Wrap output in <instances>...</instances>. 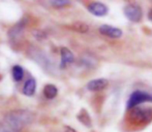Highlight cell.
<instances>
[{"instance_id": "obj_1", "label": "cell", "mask_w": 152, "mask_h": 132, "mask_svg": "<svg viewBox=\"0 0 152 132\" xmlns=\"http://www.w3.org/2000/svg\"><path fill=\"white\" fill-rule=\"evenodd\" d=\"M34 120V115L30 110H16L7 112L4 117V123L12 131L18 132L22 130L27 125L31 124Z\"/></svg>"}, {"instance_id": "obj_2", "label": "cell", "mask_w": 152, "mask_h": 132, "mask_svg": "<svg viewBox=\"0 0 152 132\" xmlns=\"http://www.w3.org/2000/svg\"><path fill=\"white\" fill-rule=\"evenodd\" d=\"M128 121L130 124L144 126L152 121V107H134L129 110Z\"/></svg>"}, {"instance_id": "obj_3", "label": "cell", "mask_w": 152, "mask_h": 132, "mask_svg": "<svg viewBox=\"0 0 152 132\" xmlns=\"http://www.w3.org/2000/svg\"><path fill=\"white\" fill-rule=\"evenodd\" d=\"M148 101L152 102V94L148 92H145V91L136 90L130 94L126 107H127V110H130L134 107H138L140 104Z\"/></svg>"}, {"instance_id": "obj_4", "label": "cell", "mask_w": 152, "mask_h": 132, "mask_svg": "<svg viewBox=\"0 0 152 132\" xmlns=\"http://www.w3.org/2000/svg\"><path fill=\"white\" fill-rule=\"evenodd\" d=\"M124 16L134 23H139L143 18L142 7L138 4L129 3L124 7Z\"/></svg>"}, {"instance_id": "obj_5", "label": "cell", "mask_w": 152, "mask_h": 132, "mask_svg": "<svg viewBox=\"0 0 152 132\" xmlns=\"http://www.w3.org/2000/svg\"><path fill=\"white\" fill-rule=\"evenodd\" d=\"M87 9L90 14L96 17H104L109 12L108 6L106 4L102 3V2H92L87 6Z\"/></svg>"}, {"instance_id": "obj_6", "label": "cell", "mask_w": 152, "mask_h": 132, "mask_svg": "<svg viewBox=\"0 0 152 132\" xmlns=\"http://www.w3.org/2000/svg\"><path fill=\"white\" fill-rule=\"evenodd\" d=\"M99 32L102 35L107 36V37L110 38H120L123 35V32L120 28H117V27L111 26V25H102L99 27Z\"/></svg>"}, {"instance_id": "obj_7", "label": "cell", "mask_w": 152, "mask_h": 132, "mask_svg": "<svg viewBox=\"0 0 152 132\" xmlns=\"http://www.w3.org/2000/svg\"><path fill=\"white\" fill-rule=\"evenodd\" d=\"M108 85L109 82L106 78H95V80H92L87 84V89L91 92H98V91L106 89Z\"/></svg>"}, {"instance_id": "obj_8", "label": "cell", "mask_w": 152, "mask_h": 132, "mask_svg": "<svg viewBox=\"0 0 152 132\" xmlns=\"http://www.w3.org/2000/svg\"><path fill=\"white\" fill-rule=\"evenodd\" d=\"M26 23H27V20L24 19V20H21L17 25H15V26L8 31V37H10L12 40H16L18 37H20L21 34H22V32L24 31L25 26H26Z\"/></svg>"}, {"instance_id": "obj_9", "label": "cell", "mask_w": 152, "mask_h": 132, "mask_svg": "<svg viewBox=\"0 0 152 132\" xmlns=\"http://www.w3.org/2000/svg\"><path fill=\"white\" fill-rule=\"evenodd\" d=\"M60 55H61V61H60V68H65L67 65L72 64L75 61L74 54L72 53V51L67 48H62L60 50Z\"/></svg>"}, {"instance_id": "obj_10", "label": "cell", "mask_w": 152, "mask_h": 132, "mask_svg": "<svg viewBox=\"0 0 152 132\" xmlns=\"http://www.w3.org/2000/svg\"><path fill=\"white\" fill-rule=\"evenodd\" d=\"M36 90V82L33 78H30L25 82L24 87H23V94L25 96L31 97L34 95Z\"/></svg>"}, {"instance_id": "obj_11", "label": "cell", "mask_w": 152, "mask_h": 132, "mask_svg": "<svg viewBox=\"0 0 152 132\" xmlns=\"http://www.w3.org/2000/svg\"><path fill=\"white\" fill-rule=\"evenodd\" d=\"M58 94V89L55 85L53 84H48L45 86L44 88V95L48 99H53L57 96Z\"/></svg>"}, {"instance_id": "obj_12", "label": "cell", "mask_w": 152, "mask_h": 132, "mask_svg": "<svg viewBox=\"0 0 152 132\" xmlns=\"http://www.w3.org/2000/svg\"><path fill=\"white\" fill-rule=\"evenodd\" d=\"M77 118H78V120L80 121L83 125H85L86 127H91L92 126V121H91L90 116H89V114L87 112V110H84V108L81 110V112L78 114Z\"/></svg>"}, {"instance_id": "obj_13", "label": "cell", "mask_w": 152, "mask_h": 132, "mask_svg": "<svg viewBox=\"0 0 152 132\" xmlns=\"http://www.w3.org/2000/svg\"><path fill=\"white\" fill-rule=\"evenodd\" d=\"M32 58L34 59V61H36V62L38 63L39 65H42V67L45 68V64L44 62H46V64L50 67V65H49V59L47 58L46 56H45L44 54H42V51H36V52H32Z\"/></svg>"}, {"instance_id": "obj_14", "label": "cell", "mask_w": 152, "mask_h": 132, "mask_svg": "<svg viewBox=\"0 0 152 132\" xmlns=\"http://www.w3.org/2000/svg\"><path fill=\"white\" fill-rule=\"evenodd\" d=\"M12 78L16 82H20L23 78V76H24V69L20 65H15L12 67Z\"/></svg>"}, {"instance_id": "obj_15", "label": "cell", "mask_w": 152, "mask_h": 132, "mask_svg": "<svg viewBox=\"0 0 152 132\" xmlns=\"http://www.w3.org/2000/svg\"><path fill=\"white\" fill-rule=\"evenodd\" d=\"M50 3L55 7H62V6L68 5L70 1H67V0H54V1H50Z\"/></svg>"}, {"instance_id": "obj_16", "label": "cell", "mask_w": 152, "mask_h": 132, "mask_svg": "<svg viewBox=\"0 0 152 132\" xmlns=\"http://www.w3.org/2000/svg\"><path fill=\"white\" fill-rule=\"evenodd\" d=\"M75 29H77L78 31H81V32H86L88 30V26L84 23H77L75 25Z\"/></svg>"}, {"instance_id": "obj_17", "label": "cell", "mask_w": 152, "mask_h": 132, "mask_svg": "<svg viewBox=\"0 0 152 132\" xmlns=\"http://www.w3.org/2000/svg\"><path fill=\"white\" fill-rule=\"evenodd\" d=\"M0 132H15V131H12L10 128H8L6 125L0 124Z\"/></svg>"}, {"instance_id": "obj_18", "label": "cell", "mask_w": 152, "mask_h": 132, "mask_svg": "<svg viewBox=\"0 0 152 132\" xmlns=\"http://www.w3.org/2000/svg\"><path fill=\"white\" fill-rule=\"evenodd\" d=\"M64 132H77V131L75 130L74 128H72V127L65 126V127H64Z\"/></svg>"}, {"instance_id": "obj_19", "label": "cell", "mask_w": 152, "mask_h": 132, "mask_svg": "<svg viewBox=\"0 0 152 132\" xmlns=\"http://www.w3.org/2000/svg\"><path fill=\"white\" fill-rule=\"evenodd\" d=\"M148 18H149V20L152 21V9L149 12V14H148Z\"/></svg>"}]
</instances>
